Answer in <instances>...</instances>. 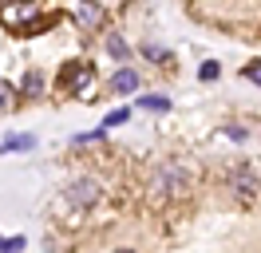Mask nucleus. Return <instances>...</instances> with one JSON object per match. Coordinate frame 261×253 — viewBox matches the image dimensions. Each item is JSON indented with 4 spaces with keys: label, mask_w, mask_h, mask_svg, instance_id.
<instances>
[{
    "label": "nucleus",
    "mask_w": 261,
    "mask_h": 253,
    "mask_svg": "<svg viewBox=\"0 0 261 253\" xmlns=\"http://www.w3.org/2000/svg\"><path fill=\"white\" fill-rule=\"evenodd\" d=\"M40 91H44V79L36 75V71H32V75H24V95H40Z\"/></svg>",
    "instance_id": "obj_9"
},
{
    "label": "nucleus",
    "mask_w": 261,
    "mask_h": 253,
    "mask_svg": "<svg viewBox=\"0 0 261 253\" xmlns=\"http://www.w3.org/2000/svg\"><path fill=\"white\" fill-rule=\"evenodd\" d=\"M139 107H147V111H166L170 103H166V99H159V95H147V99H139Z\"/></svg>",
    "instance_id": "obj_11"
},
{
    "label": "nucleus",
    "mask_w": 261,
    "mask_h": 253,
    "mask_svg": "<svg viewBox=\"0 0 261 253\" xmlns=\"http://www.w3.org/2000/svg\"><path fill=\"white\" fill-rule=\"evenodd\" d=\"M75 24L87 28V32H95L99 24H103V8H99L95 0H80V4H75Z\"/></svg>",
    "instance_id": "obj_3"
},
{
    "label": "nucleus",
    "mask_w": 261,
    "mask_h": 253,
    "mask_svg": "<svg viewBox=\"0 0 261 253\" xmlns=\"http://www.w3.org/2000/svg\"><path fill=\"white\" fill-rule=\"evenodd\" d=\"M107 52L123 60V56H127V44H123V36H107Z\"/></svg>",
    "instance_id": "obj_10"
},
{
    "label": "nucleus",
    "mask_w": 261,
    "mask_h": 253,
    "mask_svg": "<svg viewBox=\"0 0 261 253\" xmlns=\"http://www.w3.org/2000/svg\"><path fill=\"white\" fill-rule=\"evenodd\" d=\"M99 182H91V178H80L75 186H67V202L71 206H80V210H87V206H95L99 202Z\"/></svg>",
    "instance_id": "obj_2"
},
{
    "label": "nucleus",
    "mask_w": 261,
    "mask_h": 253,
    "mask_svg": "<svg viewBox=\"0 0 261 253\" xmlns=\"http://www.w3.org/2000/svg\"><path fill=\"white\" fill-rule=\"evenodd\" d=\"M0 249H24V237H0Z\"/></svg>",
    "instance_id": "obj_13"
},
{
    "label": "nucleus",
    "mask_w": 261,
    "mask_h": 253,
    "mask_svg": "<svg viewBox=\"0 0 261 253\" xmlns=\"http://www.w3.org/2000/svg\"><path fill=\"white\" fill-rule=\"evenodd\" d=\"M12 103H16V87L12 83H0V111H12Z\"/></svg>",
    "instance_id": "obj_7"
},
{
    "label": "nucleus",
    "mask_w": 261,
    "mask_h": 253,
    "mask_svg": "<svg viewBox=\"0 0 261 253\" xmlns=\"http://www.w3.org/2000/svg\"><path fill=\"white\" fill-rule=\"evenodd\" d=\"M64 87H71V91L87 95V91H91V67H87V63H80V67H71V71L64 67Z\"/></svg>",
    "instance_id": "obj_4"
},
{
    "label": "nucleus",
    "mask_w": 261,
    "mask_h": 253,
    "mask_svg": "<svg viewBox=\"0 0 261 253\" xmlns=\"http://www.w3.org/2000/svg\"><path fill=\"white\" fill-rule=\"evenodd\" d=\"M20 146H32V139H28V135H16V139H4V142H0V155H4V150H20Z\"/></svg>",
    "instance_id": "obj_8"
},
{
    "label": "nucleus",
    "mask_w": 261,
    "mask_h": 253,
    "mask_svg": "<svg viewBox=\"0 0 261 253\" xmlns=\"http://www.w3.org/2000/svg\"><path fill=\"white\" fill-rule=\"evenodd\" d=\"M245 79H249V83H257V87H261V63H245Z\"/></svg>",
    "instance_id": "obj_12"
},
{
    "label": "nucleus",
    "mask_w": 261,
    "mask_h": 253,
    "mask_svg": "<svg viewBox=\"0 0 261 253\" xmlns=\"http://www.w3.org/2000/svg\"><path fill=\"white\" fill-rule=\"evenodd\" d=\"M229 186H233V194H238V198H253V194H257V178H253L249 170H233Z\"/></svg>",
    "instance_id": "obj_5"
},
{
    "label": "nucleus",
    "mask_w": 261,
    "mask_h": 253,
    "mask_svg": "<svg viewBox=\"0 0 261 253\" xmlns=\"http://www.w3.org/2000/svg\"><path fill=\"white\" fill-rule=\"evenodd\" d=\"M218 75V63H202V79H214Z\"/></svg>",
    "instance_id": "obj_14"
},
{
    "label": "nucleus",
    "mask_w": 261,
    "mask_h": 253,
    "mask_svg": "<svg viewBox=\"0 0 261 253\" xmlns=\"http://www.w3.org/2000/svg\"><path fill=\"white\" fill-rule=\"evenodd\" d=\"M111 87H115V91H119V95H130V91H135V87H139V75H135L130 67H123V71H115Z\"/></svg>",
    "instance_id": "obj_6"
},
{
    "label": "nucleus",
    "mask_w": 261,
    "mask_h": 253,
    "mask_svg": "<svg viewBox=\"0 0 261 253\" xmlns=\"http://www.w3.org/2000/svg\"><path fill=\"white\" fill-rule=\"evenodd\" d=\"M186 186H190V174L182 166H163L154 174V194H182Z\"/></svg>",
    "instance_id": "obj_1"
}]
</instances>
